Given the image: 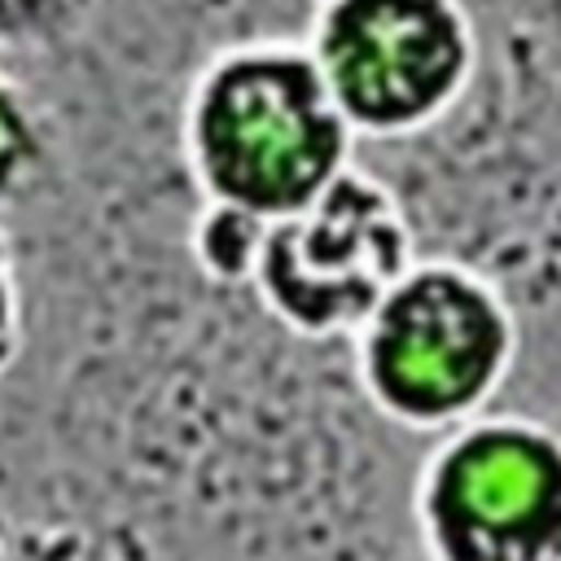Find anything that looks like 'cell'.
<instances>
[{"label":"cell","mask_w":561,"mask_h":561,"mask_svg":"<svg viewBox=\"0 0 561 561\" xmlns=\"http://www.w3.org/2000/svg\"><path fill=\"white\" fill-rule=\"evenodd\" d=\"M342 118L302 39L259 35L215 48L180 110L184 167L202 206L276 224L311 206L351 162Z\"/></svg>","instance_id":"1"},{"label":"cell","mask_w":561,"mask_h":561,"mask_svg":"<svg viewBox=\"0 0 561 561\" xmlns=\"http://www.w3.org/2000/svg\"><path fill=\"white\" fill-rule=\"evenodd\" d=\"M364 399L403 430L447 434L486 412L513 373L508 298L460 259H416L351 337Z\"/></svg>","instance_id":"2"},{"label":"cell","mask_w":561,"mask_h":561,"mask_svg":"<svg viewBox=\"0 0 561 561\" xmlns=\"http://www.w3.org/2000/svg\"><path fill=\"white\" fill-rule=\"evenodd\" d=\"M412 517L425 561H561V430L482 412L438 434Z\"/></svg>","instance_id":"3"},{"label":"cell","mask_w":561,"mask_h":561,"mask_svg":"<svg viewBox=\"0 0 561 561\" xmlns=\"http://www.w3.org/2000/svg\"><path fill=\"white\" fill-rule=\"evenodd\" d=\"M302 44L351 131L368 140L430 131L478 66L465 0H316Z\"/></svg>","instance_id":"4"},{"label":"cell","mask_w":561,"mask_h":561,"mask_svg":"<svg viewBox=\"0 0 561 561\" xmlns=\"http://www.w3.org/2000/svg\"><path fill=\"white\" fill-rule=\"evenodd\" d=\"M412 263L416 241L394 188L346 167L311 206L263 228L250 285L298 337H355Z\"/></svg>","instance_id":"5"},{"label":"cell","mask_w":561,"mask_h":561,"mask_svg":"<svg viewBox=\"0 0 561 561\" xmlns=\"http://www.w3.org/2000/svg\"><path fill=\"white\" fill-rule=\"evenodd\" d=\"M53 171V123L44 105L0 66V215L44 188Z\"/></svg>","instance_id":"6"},{"label":"cell","mask_w":561,"mask_h":561,"mask_svg":"<svg viewBox=\"0 0 561 561\" xmlns=\"http://www.w3.org/2000/svg\"><path fill=\"white\" fill-rule=\"evenodd\" d=\"M92 0H0V61L44 57L88 26Z\"/></svg>","instance_id":"7"},{"label":"cell","mask_w":561,"mask_h":561,"mask_svg":"<svg viewBox=\"0 0 561 561\" xmlns=\"http://www.w3.org/2000/svg\"><path fill=\"white\" fill-rule=\"evenodd\" d=\"M22 276H18V250H13V237L0 228V377L18 364L22 355Z\"/></svg>","instance_id":"8"}]
</instances>
